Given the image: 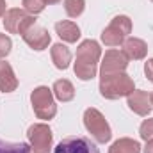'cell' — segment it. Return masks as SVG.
I'll use <instances>...</instances> for the list:
<instances>
[{
    "label": "cell",
    "mask_w": 153,
    "mask_h": 153,
    "mask_svg": "<svg viewBox=\"0 0 153 153\" xmlns=\"http://www.w3.org/2000/svg\"><path fill=\"white\" fill-rule=\"evenodd\" d=\"M134 80L125 71L112 73V75H102L100 78V94L107 100H119L123 96H128L134 91Z\"/></svg>",
    "instance_id": "1"
},
{
    "label": "cell",
    "mask_w": 153,
    "mask_h": 153,
    "mask_svg": "<svg viewBox=\"0 0 153 153\" xmlns=\"http://www.w3.org/2000/svg\"><path fill=\"white\" fill-rule=\"evenodd\" d=\"M84 126H85V130L94 137L96 143L105 144V143H109L111 137H112V130H111V126H109L105 116L102 114L98 109H94V107L85 109V112H84Z\"/></svg>",
    "instance_id": "2"
},
{
    "label": "cell",
    "mask_w": 153,
    "mask_h": 153,
    "mask_svg": "<svg viewBox=\"0 0 153 153\" xmlns=\"http://www.w3.org/2000/svg\"><path fill=\"white\" fill-rule=\"evenodd\" d=\"M130 32H132V20L125 14L114 16L112 22L109 23V27H105L102 32V43L111 48L119 46L125 43V39L128 38Z\"/></svg>",
    "instance_id": "3"
},
{
    "label": "cell",
    "mask_w": 153,
    "mask_h": 153,
    "mask_svg": "<svg viewBox=\"0 0 153 153\" xmlns=\"http://www.w3.org/2000/svg\"><path fill=\"white\" fill-rule=\"evenodd\" d=\"M30 103L34 109V114L39 119H53L57 114V105L53 100V93L52 89H48L46 85H39L30 93Z\"/></svg>",
    "instance_id": "4"
},
{
    "label": "cell",
    "mask_w": 153,
    "mask_h": 153,
    "mask_svg": "<svg viewBox=\"0 0 153 153\" xmlns=\"http://www.w3.org/2000/svg\"><path fill=\"white\" fill-rule=\"evenodd\" d=\"M2 23H4V29L9 34H20V36H23L32 25H36V18H34V14L27 13L25 9L13 7V9L5 11V14L2 18Z\"/></svg>",
    "instance_id": "5"
},
{
    "label": "cell",
    "mask_w": 153,
    "mask_h": 153,
    "mask_svg": "<svg viewBox=\"0 0 153 153\" xmlns=\"http://www.w3.org/2000/svg\"><path fill=\"white\" fill-rule=\"evenodd\" d=\"M27 137H29L32 153H50L53 135H52V130H50L48 125H45V123H36V125L29 126Z\"/></svg>",
    "instance_id": "6"
},
{
    "label": "cell",
    "mask_w": 153,
    "mask_h": 153,
    "mask_svg": "<svg viewBox=\"0 0 153 153\" xmlns=\"http://www.w3.org/2000/svg\"><path fill=\"white\" fill-rule=\"evenodd\" d=\"M53 153H100L94 143H91V139L87 137H80V135H73V137H66L62 139Z\"/></svg>",
    "instance_id": "7"
},
{
    "label": "cell",
    "mask_w": 153,
    "mask_h": 153,
    "mask_svg": "<svg viewBox=\"0 0 153 153\" xmlns=\"http://www.w3.org/2000/svg\"><path fill=\"white\" fill-rule=\"evenodd\" d=\"M128 66V57L125 55L123 50H107L103 59H102V66H100V73L102 75H112V73H121L125 71Z\"/></svg>",
    "instance_id": "8"
},
{
    "label": "cell",
    "mask_w": 153,
    "mask_h": 153,
    "mask_svg": "<svg viewBox=\"0 0 153 153\" xmlns=\"http://www.w3.org/2000/svg\"><path fill=\"white\" fill-rule=\"evenodd\" d=\"M126 105L132 112H135L137 116H148L153 109L152 98L146 91H132L126 96Z\"/></svg>",
    "instance_id": "9"
},
{
    "label": "cell",
    "mask_w": 153,
    "mask_h": 153,
    "mask_svg": "<svg viewBox=\"0 0 153 153\" xmlns=\"http://www.w3.org/2000/svg\"><path fill=\"white\" fill-rule=\"evenodd\" d=\"M22 38H23V41L32 50H36V52H41V50L48 48V45L52 41V36L48 34V30L43 29V27H39V25H32Z\"/></svg>",
    "instance_id": "10"
},
{
    "label": "cell",
    "mask_w": 153,
    "mask_h": 153,
    "mask_svg": "<svg viewBox=\"0 0 153 153\" xmlns=\"http://www.w3.org/2000/svg\"><path fill=\"white\" fill-rule=\"evenodd\" d=\"M102 57V48H100V43L94 41V39H85L78 45L76 48V59L80 62H89V64H96L98 66V61Z\"/></svg>",
    "instance_id": "11"
},
{
    "label": "cell",
    "mask_w": 153,
    "mask_h": 153,
    "mask_svg": "<svg viewBox=\"0 0 153 153\" xmlns=\"http://www.w3.org/2000/svg\"><path fill=\"white\" fill-rule=\"evenodd\" d=\"M123 52L128 57V61H141L148 53V45L141 38H126L123 43Z\"/></svg>",
    "instance_id": "12"
},
{
    "label": "cell",
    "mask_w": 153,
    "mask_h": 153,
    "mask_svg": "<svg viewBox=\"0 0 153 153\" xmlns=\"http://www.w3.org/2000/svg\"><path fill=\"white\" fill-rule=\"evenodd\" d=\"M18 87V78L13 71V66L5 61H0V91L13 93Z\"/></svg>",
    "instance_id": "13"
},
{
    "label": "cell",
    "mask_w": 153,
    "mask_h": 153,
    "mask_svg": "<svg viewBox=\"0 0 153 153\" xmlns=\"http://www.w3.org/2000/svg\"><path fill=\"white\" fill-rule=\"evenodd\" d=\"M55 32L57 36L66 41V43H76L80 38V29L75 22H70V20H62V22H57L55 23Z\"/></svg>",
    "instance_id": "14"
},
{
    "label": "cell",
    "mask_w": 153,
    "mask_h": 153,
    "mask_svg": "<svg viewBox=\"0 0 153 153\" xmlns=\"http://www.w3.org/2000/svg\"><path fill=\"white\" fill-rule=\"evenodd\" d=\"M50 55H52L53 66L57 70H68V66L71 62V52L68 46H64L62 43H55L50 48Z\"/></svg>",
    "instance_id": "15"
},
{
    "label": "cell",
    "mask_w": 153,
    "mask_h": 153,
    "mask_svg": "<svg viewBox=\"0 0 153 153\" xmlns=\"http://www.w3.org/2000/svg\"><path fill=\"white\" fill-rule=\"evenodd\" d=\"M52 93H53V96L59 100V102H71L73 98H75V87H73V84L70 82V80H66V78H61V80H55V84H53V87H52Z\"/></svg>",
    "instance_id": "16"
},
{
    "label": "cell",
    "mask_w": 153,
    "mask_h": 153,
    "mask_svg": "<svg viewBox=\"0 0 153 153\" xmlns=\"http://www.w3.org/2000/svg\"><path fill=\"white\" fill-rule=\"evenodd\" d=\"M109 153H141V144L135 139L121 137L109 148Z\"/></svg>",
    "instance_id": "17"
},
{
    "label": "cell",
    "mask_w": 153,
    "mask_h": 153,
    "mask_svg": "<svg viewBox=\"0 0 153 153\" xmlns=\"http://www.w3.org/2000/svg\"><path fill=\"white\" fill-rule=\"evenodd\" d=\"M73 71L80 80H93L96 73H98V66L96 64H89V62H80L75 61V66H73Z\"/></svg>",
    "instance_id": "18"
},
{
    "label": "cell",
    "mask_w": 153,
    "mask_h": 153,
    "mask_svg": "<svg viewBox=\"0 0 153 153\" xmlns=\"http://www.w3.org/2000/svg\"><path fill=\"white\" fill-rule=\"evenodd\" d=\"M0 153H32V150L25 143H5L0 139Z\"/></svg>",
    "instance_id": "19"
},
{
    "label": "cell",
    "mask_w": 153,
    "mask_h": 153,
    "mask_svg": "<svg viewBox=\"0 0 153 153\" xmlns=\"http://www.w3.org/2000/svg\"><path fill=\"white\" fill-rule=\"evenodd\" d=\"M85 9V0H64V11L70 18H78Z\"/></svg>",
    "instance_id": "20"
},
{
    "label": "cell",
    "mask_w": 153,
    "mask_h": 153,
    "mask_svg": "<svg viewBox=\"0 0 153 153\" xmlns=\"http://www.w3.org/2000/svg\"><path fill=\"white\" fill-rule=\"evenodd\" d=\"M22 4H23V9L27 13H30V14H39L46 7L45 0H22Z\"/></svg>",
    "instance_id": "21"
},
{
    "label": "cell",
    "mask_w": 153,
    "mask_h": 153,
    "mask_svg": "<svg viewBox=\"0 0 153 153\" xmlns=\"http://www.w3.org/2000/svg\"><path fill=\"white\" fill-rule=\"evenodd\" d=\"M139 135H141V139H144V141L153 139V117L152 119H144V121L141 123V126H139Z\"/></svg>",
    "instance_id": "22"
},
{
    "label": "cell",
    "mask_w": 153,
    "mask_h": 153,
    "mask_svg": "<svg viewBox=\"0 0 153 153\" xmlns=\"http://www.w3.org/2000/svg\"><path fill=\"white\" fill-rule=\"evenodd\" d=\"M11 48H13V41L7 34H0V59L7 57L11 53Z\"/></svg>",
    "instance_id": "23"
},
{
    "label": "cell",
    "mask_w": 153,
    "mask_h": 153,
    "mask_svg": "<svg viewBox=\"0 0 153 153\" xmlns=\"http://www.w3.org/2000/svg\"><path fill=\"white\" fill-rule=\"evenodd\" d=\"M144 75L150 82H153V59H148L144 62Z\"/></svg>",
    "instance_id": "24"
},
{
    "label": "cell",
    "mask_w": 153,
    "mask_h": 153,
    "mask_svg": "<svg viewBox=\"0 0 153 153\" xmlns=\"http://www.w3.org/2000/svg\"><path fill=\"white\" fill-rule=\"evenodd\" d=\"M144 153H153V139L146 141V146H144Z\"/></svg>",
    "instance_id": "25"
},
{
    "label": "cell",
    "mask_w": 153,
    "mask_h": 153,
    "mask_svg": "<svg viewBox=\"0 0 153 153\" xmlns=\"http://www.w3.org/2000/svg\"><path fill=\"white\" fill-rule=\"evenodd\" d=\"M5 11H7V7H5V0H0V18H4Z\"/></svg>",
    "instance_id": "26"
},
{
    "label": "cell",
    "mask_w": 153,
    "mask_h": 153,
    "mask_svg": "<svg viewBox=\"0 0 153 153\" xmlns=\"http://www.w3.org/2000/svg\"><path fill=\"white\" fill-rule=\"evenodd\" d=\"M45 2H46V5H48V4H59L61 0H45Z\"/></svg>",
    "instance_id": "27"
},
{
    "label": "cell",
    "mask_w": 153,
    "mask_h": 153,
    "mask_svg": "<svg viewBox=\"0 0 153 153\" xmlns=\"http://www.w3.org/2000/svg\"><path fill=\"white\" fill-rule=\"evenodd\" d=\"M150 98H152V103H153V91H152V94H150Z\"/></svg>",
    "instance_id": "28"
},
{
    "label": "cell",
    "mask_w": 153,
    "mask_h": 153,
    "mask_svg": "<svg viewBox=\"0 0 153 153\" xmlns=\"http://www.w3.org/2000/svg\"><path fill=\"white\" fill-rule=\"evenodd\" d=\"M152 2H153V0H152Z\"/></svg>",
    "instance_id": "29"
}]
</instances>
